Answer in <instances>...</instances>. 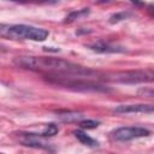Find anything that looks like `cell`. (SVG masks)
I'll return each mask as SVG.
<instances>
[{
  "label": "cell",
  "instance_id": "6",
  "mask_svg": "<svg viewBox=\"0 0 154 154\" xmlns=\"http://www.w3.org/2000/svg\"><path fill=\"white\" fill-rule=\"evenodd\" d=\"M113 112L116 113H152L153 105H144V103L119 105L113 109Z\"/></svg>",
  "mask_w": 154,
  "mask_h": 154
},
{
  "label": "cell",
  "instance_id": "7",
  "mask_svg": "<svg viewBox=\"0 0 154 154\" xmlns=\"http://www.w3.org/2000/svg\"><path fill=\"white\" fill-rule=\"evenodd\" d=\"M89 48L94 52H97V53H119V52H124V48L122 46H117V45L106 42L103 40H100L97 42H94V43L89 45Z\"/></svg>",
  "mask_w": 154,
  "mask_h": 154
},
{
  "label": "cell",
  "instance_id": "14",
  "mask_svg": "<svg viewBox=\"0 0 154 154\" xmlns=\"http://www.w3.org/2000/svg\"><path fill=\"white\" fill-rule=\"evenodd\" d=\"M140 93H143L146 96H149V97L153 96V90H152V88H149L148 90H144V89H143V90H140Z\"/></svg>",
  "mask_w": 154,
  "mask_h": 154
},
{
  "label": "cell",
  "instance_id": "5",
  "mask_svg": "<svg viewBox=\"0 0 154 154\" xmlns=\"http://www.w3.org/2000/svg\"><path fill=\"white\" fill-rule=\"evenodd\" d=\"M19 135V142L24 146L32 147V148H40V149H46V150H53L52 144L46 142L40 134H32V132H20Z\"/></svg>",
  "mask_w": 154,
  "mask_h": 154
},
{
  "label": "cell",
  "instance_id": "8",
  "mask_svg": "<svg viewBox=\"0 0 154 154\" xmlns=\"http://www.w3.org/2000/svg\"><path fill=\"white\" fill-rule=\"evenodd\" d=\"M73 135H75V137L82 143V144H84V146H87V147H91V148H96V147H99V142L96 141V140H94L93 137H90L89 135H87L84 131H82V130H75L73 131Z\"/></svg>",
  "mask_w": 154,
  "mask_h": 154
},
{
  "label": "cell",
  "instance_id": "10",
  "mask_svg": "<svg viewBox=\"0 0 154 154\" xmlns=\"http://www.w3.org/2000/svg\"><path fill=\"white\" fill-rule=\"evenodd\" d=\"M58 131H59V128L55 124L49 123V124H47L45 126V129L42 130V132L40 134V136H42V137H52V136L57 135Z\"/></svg>",
  "mask_w": 154,
  "mask_h": 154
},
{
  "label": "cell",
  "instance_id": "11",
  "mask_svg": "<svg viewBox=\"0 0 154 154\" xmlns=\"http://www.w3.org/2000/svg\"><path fill=\"white\" fill-rule=\"evenodd\" d=\"M100 124V122L94 120V119H82L81 122H78V125L82 129H95L97 128Z\"/></svg>",
  "mask_w": 154,
  "mask_h": 154
},
{
  "label": "cell",
  "instance_id": "2",
  "mask_svg": "<svg viewBox=\"0 0 154 154\" xmlns=\"http://www.w3.org/2000/svg\"><path fill=\"white\" fill-rule=\"evenodd\" d=\"M0 36L12 40H30L45 41L48 37V31L43 28H37L25 24L0 25Z\"/></svg>",
  "mask_w": 154,
  "mask_h": 154
},
{
  "label": "cell",
  "instance_id": "15",
  "mask_svg": "<svg viewBox=\"0 0 154 154\" xmlns=\"http://www.w3.org/2000/svg\"><path fill=\"white\" fill-rule=\"evenodd\" d=\"M0 154H1V153H0Z\"/></svg>",
  "mask_w": 154,
  "mask_h": 154
},
{
  "label": "cell",
  "instance_id": "9",
  "mask_svg": "<svg viewBox=\"0 0 154 154\" xmlns=\"http://www.w3.org/2000/svg\"><path fill=\"white\" fill-rule=\"evenodd\" d=\"M60 120L63 122H67V123H72V122H81L83 119V116L81 113H75V112H65V113H60L59 114Z\"/></svg>",
  "mask_w": 154,
  "mask_h": 154
},
{
  "label": "cell",
  "instance_id": "1",
  "mask_svg": "<svg viewBox=\"0 0 154 154\" xmlns=\"http://www.w3.org/2000/svg\"><path fill=\"white\" fill-rule=\"evenodd\" d=\"M13 63L23 69L48 73V76H63V77H85L89 78L95 72L85 69L81 65L73 64L59 58L47 57H18Z\"/></svg>",
  "mask_w": 154,
  "mask_h": 154
},
{
  "label": "cell",
  "instance_id": "13",
  "mask_svg": "<svg viewBox=\"0 0 154 154\" xmlns=\"http://www.w3.org/2000/svg\"><path fill=\"white\" fill-rule=\"evenodd\" d=\"M128 14L125 13V12H122V13H116V14H113L112 17H111V23H116V22H119V20H122V19H125V17H126Z\"/></svg>",
  "mask_w": 154,
  "mask_h": 154
},
{
  "label": "cell",
  "instance_id": "3",
  "mask_svg": "<svg viewBox=\"0 0 154 154\" xmlns=\"http://www.w3.org/2000/svg\"><path fill=\"white\" fill-rule=\"evenodd\" d=\"M153 78H154V73L152 70L119 71V72L107 73L100 77V79H105L108 82H117V83H143V82H152Z\"/></svg>",
  "mask_w": 154,
  "mask_h": 154
},
{
  "label": "cell",
  "instance_id": "12",
  "mask_svg": "<svg viewBox=\"0 0 154 154\" xmlns=\"http://www.w3.org/2000/svg\"><path fill=\"white\" fill-rule=\"evenodd\" d=\"M88 13H89L88 8H83V10H79V11H73V12H71V13L66 17V20H65V22H72V20H75V19H77V18H79L81 16H85V14H88Z\"/></svg>",
  "mask_w": 154,
  "mask_h": 154
},
{
  "label": "cell",
  "instance_id": "4",
  "mask_svg": "<svg viewBox=\"0 0 154 154\" xmlns=\"http://www.w3.org/2000/svg\"><path fill=\"white\" fill-rule=\"evenodd\" d=\"M111 135L117 141H130L134 138L149 136L150 131L143 126H122L113 130Z\"/></svg>",
  "mask_w": 154,
  "mask_h": 154
}]
</instances>
